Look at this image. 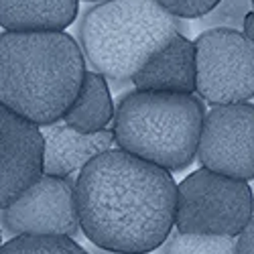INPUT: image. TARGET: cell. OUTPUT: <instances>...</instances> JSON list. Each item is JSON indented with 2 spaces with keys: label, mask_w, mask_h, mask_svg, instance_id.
<instances>
[{
  "label": "cell",
  "mask_w": 254,
  "mask_h": 254,
  "mask_svg": "<svg viewBox=\"0 0 254 254\" xmlns=\"http://www.w3.org/2000/svg\"><path fill=\"white\" fill-rule=\"evenodd\" d=\"M4 230L14 236H65L79 234L75 181L71 177L41 175L8 207L0 211Z\"/></svg>",
  "instance_id": "8"
},
{
  "label": "cell",
  "mask_w": 254,
  "mask_h": 254,
  "mask_svg": "<svg viewBox=\"0 0 254 254\" xmlns=\"http://www.w3.org/2000/svg\"><path fill=\"white\" fill-rule=\"evenodd\" d=\"M242 35L250 43H254V10H250L242 20Z\"/></svg>",
  "instance_id": "19"
},
{
  "label": "cell",
  "mask_w": 254,
  "mask_h": 254,
  "mask_svg": "<svg viewBox=\"0 0 254 254\" xmlns=\"http://www.w3.org/2000/svg\"><path fill=\"white\" fill-rule=\"evenodd\" d=\"M86 252L88 254H126V252H114V250H106V248H98V246H94L92 242H88L86 246Z\"/></svg>",
  "instance_id": "20"
},
{
  "label": "cell",
  "mask_w": 254,
  "mask_h": 254,
  "mask_svg": "<svg viewBox=\"0 0 254 254\" xmlns=\"http://www.w3.org/2000/svg\"><path fill=\"white\" fill-rule=\"evenodd\" d=\"M171 173L120 149L94 157L75 181L79 228L98 248L149 254L175 226Z\"/></svg>",
  "instance_id": "1"
},
{
  "label": "cell",
  "mask_w": 254,
  "mask_h": 254,
  "mask_svg": "<svg viewBox=\"0 0 254 254\" xmlns=\"http://www.w3.org/2000/svg\"><path fill=\"white\" fill-rule=\"evenodd\" d=\"M159 6L177 18H199L207 14L220 0H155Z\"/></svg>",
  "instance_id": "17"
},
{
  "label": "cell",
  "mask_w": 254,
  "mask_h": 254,
  "mask_svg": "<svg viewBox=\"0 0 254 254\" xmlns=\"http://www.w3.org/2000/svg\"><path fill=\"white\" fill-rule=\"evenodd\" d=\"M43 136V175L71 177L81 171L94 157L112 149V130H100L94 134L79 132L63 120L47 126H39Z\"/></svg>",
  "instance_id": "10"
},
{
  "label": "cell",
  "mask_w": 254,
  "mask_h": 254,
  "mask_svg": "<svg viewBox=\"0 0 254 254\" xmlns=\"http://www.w3.org/2000/svg\"><path fill=\"white\" fill-rule=\"evenodd\" d=\"M112 118L114 104L108 81L96 71H86L75 100L71 102L69 110L61 120L79 132L94 134L106 130V126L112 122Z\"/></svg>",
  "instance_id": "13"
},
{
  "label": "cell",
  "mask_w": 254,
  "mask_h": 254,
  "mask_svg": "<svg viewBox=\"0 0 254 254\" xmlns=\"http://www.w3.org/2000/svg\"><path fill=\"white\" fill-rule=\"evenodd\" d=\"M43 175L39 126L0 104V211Z\"/></svg>",
  "instance_id": "9"
},
{
  "label": "cell",
  "mask_w": 254,
  "mask_h": 254,
  "mask_svg": "<svg viewBox=\"0 0 254 254\" xmlns=\"http://www.w3.org/2000/svg\"><path fill=\"white\" fill-rule=\"evenodd\" d=\"M86 75V59L67 33L0 35V104L37 126L65 116Z\"/></svg>",
  "instance_id": "2"
},
{
  "label": "cell",
  "mask_w": 254,
  "mask_h": 254,
  "mask_svg": "<svg viewBox=\"0 0 254 254\" xmlns=\"http://www.w3.org/2000/svg\"><path fill=\"white\" fill-rule=\"evenodd\" d=\"M187 35V23L155 0H102L79 20V49L96 73L112 83L132 77L175 35Z\"/></svg>",
  "instance_id": "3"
},
{
  "label": "cell",
  "mask_w": 254,
  "mask_h": 254,
  "mask_svg": "<svg viewBox=\"0 0 254 254\" xmlns=\"http://www.w3.org/2000/svg\"><path fill=\"white\" fill-rule=\"evenodd\" d=\"M205 116L201 98L134 90L114 108V142L118 149L165 171H183L195 161Z\"/></svg>",
  "instance_id": "4"
},
{
  "label": "cell",
  "mask_w": 254,
  "mask_h": 254,
  "mask_svg": "<svg viewBox=\"0 0 254 254\" xmlns=\"http://www.w3.org/2000/svg\"><path fill=\"white\" fill-rule=\"evenodd\" d=\"M238 254H254V216L238 236Z\"/></svg>",
  "instance_id": "18"
},
{
  "label": "cell",
  "mask_w": 254,
  "mask_h": 254,
  "mask_svg": "<svg viewBox=\"0 0 254 254\" xmlns=\"http://www.w3.org/2000/svg\"><path fill=\"white\" fill-rule=\"evenodd\" d=\"M195 159L207 171L254 181V104L214 106L203 116Z\"/></svg>",
  "instance_id": "7"
},
{
  "label": "cell",
  "mask_w": 254,
  "mask_h": 254,
  "mask_svg": "<svg viewBox=\"0 0 254 254\" xmlns=\"http://www.w3.org/2000/svg\"><path fill=\"white\" fill-rule=\"evenodd\" d=\"M79 0H0V27L8 33L65 31L77 16Z\"/></svg>",
  "instance_id": "12"
},
{
  "label": "cell",
  "mask_w": 254,
  "mask_h": 254,
  "mask_svg": "<svg viewBox=\"0 0 254 254\" xmlns=\"http://www.w3.org/2000/svg\"><path fill=\"white\" fill-rule=\"evenodd\" d=\"M96 2H102V0H96Z\"/></svg>",
  "instance_id": "22"
},
{
  "label": "cell",
  "mask_w": 254,
  "mask_h": 254,
  "mask_svg": "<svg viewBox=\"0 0 254 254\" xmlns=\"http://www.w3.org/2000/svg\"><path fill=\"white\" fill-rule=\"evenodd\" d=\"M0 246H2V234H0Z\"/></svg>",
  "instance_id": "21"
},
{
  "label": "cell",
  "mask_w": 254,
  "mask_h": 254,
  "mask_svg": "<svg viewBox=\"0 0 254 254\" xmlns=\"http://www.w3.org/2000/svg\"><path fill=\"white\" fill-rule=\"evenodd\" d=\"M250 10H254L252 0H220L207 14L195 18L193 27H197L199 33L211 31V29L238 31L242 29V20Z\"/></svg>",
  "instance_id": "16"
},
{
  "label": "cell",
  "mask_w": 254,
  "mask_h": 254,
  "mask_svg": "<svg viewBox=\"0 0 254 254\" xmlns=\"http://www.w3.org/2000/svg\"><path fill=\"white\" fill-rule=\"evenodd\" d=\"M134 90L167 92V94H195V47L187 35L173 37L163 51H159L132 77Z\"/></svg>",
  "instance_id": "11"
},
{
  "label": "cell",
  "mask_w": 254,
  "mask_h": 254,
  "mask_svg": "<svg viewBox=\"0 0 254 254\" xmlns=\"http://www.w3.org/2000/svg\"><path fill=\"white\" fill-rule=\"evenodd\" d=\"M254 216L250 183L197 169L177 185L175 228L183 234L240 236Z\"/></svg>",
  "instance_id": "5"
},
{
  "label": "cell",
  "mask_w": 254,
  "mask_h": 254,
  "mask_svg": "<svg viewBox=\"0 0 254 254\" xmlns=\"http://www.w3.org/2000/svg\"><path fill=\"white\" fill-rule=\"evenodd\" d=\"M193 47L195 92L203 100L222 106L254 98V43L240 31H203Z\"/></svg>",
  "instance_id": "6"
},
{
  "label": "cell",
  "mask_w": 254,
  "mask_h": 254,
  "mask_svg": "<svg viewBox=\"0 0 254 254\" xmlns=\"http://www.w3.org/2000/svg\"><path fill=\"white\" fill-rule=\"evenodd\" d=\"M252 6H254V0H252Z\"/></svg>",
  "instance_id": "23"
},
{
  "label": "cell",
  "mask_w": 254,
  "mask_h": 254,
  "mask_svg": "<svg viewBox=\"0 0 254 254\" xmlns=\"http://www.w3.org/2000/svg\"><path fill=\"white\" fill-rule=\"evenodd\" d=\"M159 254H238V236H209L171 232Z\"/></svg>",
  "instance_id": "14"
},
{
  "label": "cell",
  "mask_w": 254,
  "mask_h": 254,
  "mask_svg": "<svg viewBox=\"0 0 254 254\" xmlns=\"http://www.w3.org/2000/svg\"><path fill=\"white\" fill-rule=\"evenodd\" d=\"M0 254H88L73 238L65 236H14L0 246Z\"/></svg>",
  "instance_id": "15"
}]
</instances>
